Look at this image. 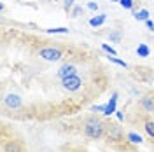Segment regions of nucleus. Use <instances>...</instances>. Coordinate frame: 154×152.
Wrapping results in <instances>:
<instances>
[{
	"label": "nucleus",
	"instance_id": "1a4fd4ad",
	"mask_svg": "<svg viewBox=\"0 0 154 152\" xmlns=\"http://www.w3.org/2000/svg\"><path fill=\"white\" fill-rule=\"evenodd\" d=\"M116 105H117V93H112L110 100H109V102H107V105H105V110H103V114H105V115L116 114V112H117V110H116Z\"/></svg>",
	"mask_w": 154,
	"mask_h": 152
},
{
	"label": "nucleus",
	"instance_id": "20e7f679",
	"mask_svg": "<svg viewBox=\"0 0 154 152\" xmlns=\"http://www.w3.org/2000/svg\"><path fill=\"white\" fill-rule=\"evenodd\" d=\"M82 86H84V82H82V79L79 75H72V77H67V79L61 81V87L65 91H68V93H77Z\"/></svg>",
	"mask_w": 154,
	"mask_h": 152
},
{
	"label": "nucleus",
	"instance_id": "6e6552de",
	"mask_svg": "<svg viewBox=\"0 0 154 152\" xmlns=\"http://www.w3.org/2000/svg\"><path fill=\"white\" fill-rule=\"evenodd\" d=\"M140 107L144 108L147 114H154V96L145 95L140 98Z\"/></svg>",
	"mask_w": 154,
	"mask_h": 152
},
{
	"label": "nucleus",
	"instance_id": "ddd939ff",
	"mask_svg": "<svg viewBox=\"0 0 154 152\" xmlns=\"http://www.w3.org/2000/svg\"><path fill=\"white\" fill-rule=\"evenodd\" d=\"M137 54L140 58H147L151 54V49H149V46H145V44H138L137 46Z\"/></svg>",
	"mask_w": 154,
	"mask_h": 152
},
{
	"label": "nucleus",
	"instance_id": "39448f33",
	"mask_svg": "<svg viewBox=\"0 0 154 152\" xmlns=\"http://www.w3.org/2000/svg\"><path fill=\"white\" fill-rule=\"evenodd\" d=\"M56 75L63 81V79H67V77H72V75H77V67L74 63H65V65H61V67L58 68Z\"/></svg>",
	"mask_w": 154,
	"mask_h": 152
},
{
	"label": "nucleus",
	"instance_id": "f03ea898",
	"mask_svg": "<svg viewBox=\"0 0 154 152\" xmlns=\"http://www.w3.org/2000/svg\"><path fill=\"white\" fill-rule=\"evenodd\" d=\"M105 138H107L110 143H114V145H119V143L126 142V140H125V131H123V128H121L119 124H114V123H107Z\"/></svg>",
	"mask_w": 154,
	"mask_h": 152
},
{
	"label": "nucleus",
	"instance_id": "5701e85b",
	"mask_svg": "<svg viewBox=\"0 0 154 152\" xmlns=\"http://www.w3.org/2000/svg\"><path fill=\"white\" fill-rule=\"evenodd\" d=\"M145 26H147V30L154 32V21L152 19H147V21H145Z\"/></svg>",
	"mask_w": 154,
	"mask_h": 152
},
{
	"label": "nucleus",
	"instance_id": "f257e3e1",
	"mask_svg": "<svg viewBox=\"0 0 154 152\" xmlns=\"http://www.w3.org/2000/svg\"><path fill=\"white\" fill-rule=\"evenodd\" d=\"M107 131V121L100 119L98 115H88L82 121V135L89 140H102L105 138Z\"/></svg>",
	"mask_w": 154,
	"mask_h": 152
},
{
	"label": "nucleus",
	"instance_id": "412c9836",
	"mask_svg": "<svg viewBox=\"0 0 154 152\" xmlns=\"http://www.w3.org/2000/svg\"><path fill=\"white\" fill-rule=\"evenodd\" d=\"M74 2H75V0H63V7H65V11H70V7L74 5Z\"/></svg>",
	"mask_w": 154,
	"mask_h": 152
},
{
	"label": "nucleus",
	"instance_id": "4468645a",
	"mask_svg": "<svg viewBox=\"0 0 154 152\" xmlns=\"http://www.w3.org/2000/svg\"><path fill=\"white\" fill-rule=\"evenodd\" d=\"M109 61H110V63H116V65H119V67H123V68H126L128 67V63H126V61H123V59H119V58H116V56H110V54H109Z\"/></svg>",
	"mask_w": 154,
	"mask_h": 152
},
{
	"label": "nucleus",
	"instance_id": "9b49d317",
	"mask_svg": "<svg viewBox=\"0 0 154 152\" xmlns=\"http://www.w3.org/2000/svg\"><path fill=\"white\" fill-rule=\"evenodd\" d=\"M149 16H151V14H149L147 9H140V11H137V12L133 14V18L137 19V21H144V23L147 21V19H151Z\"/></svg>",
	"mask_w": 154,
	"mask_h": 152
},
{
	"label": "nucleus",
	"instance_id": "0eeeda50",
	"mask_svg": "<svg viewBox=\"0 0 154 152\" xmlns=\"http://www.w3.org/2000/svg\"><path fill=\"white\" fill-rule=\"evenodd\" d=\"M2 150L4 152H25V145L19 140H4Z\"/></svg>",
	"mask_w": 154,
	"mask_h": 152
},
{
	"label": "nucleus",
	"instance_id": "393cba45",
	"mask_svg": "<svg viewBox=\"0 0 154 152\" xmlns=\"http://www.w3.org/2000/svg\"><path fill=\"white\" fill-rule=\"evenodd\" d=\"M110 2H119V0H110Z\"/></svg>",
	"mask_w": 154,
	"mask_h": 152
},
{
	"label": "nucleus",
	"instance_id": "f8f14e48",
	"mask_svg": "<svg viewBox=\"0 0 154 152\" xmlns=\"http://www.w3.org/2000/svg\"><path fill=\"white\" fill-rule=\"evenodd\" d=\"M144 129H145V133H147V136L154 138V119H147V121H145Z\"/></svg>",
	"mask_w": 154,
	"mask_h": 152
},
{
	"label": "nucleus",
	"instance_id": "b1692460",
	"mask_svg": "<svg viewBox=\"0 0 154 152\" xmlns=\"http://www.w3.org/2000/svg\"><path fill=\"white\" fill-rule=\"evenodd\" d=\"M116 115H117V119H119V121H121V123H123V121H125V115H123V112H116Z\"/></svg>",
	"mask_w": 154,
	"mask_h": 152
},
{
	"label": "nucleus",
	"instance_id": "423d86ee",
	"mask_svg": "<svg viewBox=\"0 0 154 152\" xmlns=\"http://www.w3.org/2000/svg\"><path fill=\"white\" fill-rule=\"evenodd\" d=\"M4 107H7L11 110H18V108L23 107V100H21L18 95H12V93H11V95H7L4 98Z\"/></svg>",
	"mask_w": 154,
	"mask_h": 152
},
{
	"label": "nucleus",
	"instance_id": "a211bd4d",
	"mask_svg": "<svg viewBox=\"0 0 154 152\" xmlns=\"http://www.w3.org/2000/svg\"><path fill=\"white\" fill-rule=\"evenodd\" d=\"M46 33H68V28H63V26H60V28H46Z\"/></svg>",
	"mask_w": 154,
	"mask_h": 152
},
{
	"label": "nucleus",
	"instance_id": "aec40b11",
	"mask_svg": "<svg viewBox=\"0 0 154 152\" xmlns=\"http://www.w3.org/2000/svg\"><path fill=\"white\" fill-rule=\"evenodd\" d=\"M81 12H82V7H79V5H75L70 16H72V18H77V16H81Z\"/></svg>",
	"mask_w": 154,
	"mask_h": 152
},
{
	"label": "nucleus",
	"instance_id": "6ab92c4d",
	"mask_svg": "<svg viewBox=\"0 0 154 152\" xmlns=\"http://www.w3.org/2000/svg\"><path fill=\"white\" fill-rule=\"evenodd\" d=\"M102 49H103L105 53H109L110 56H117V51H116L112 46H109V44H102Z\"/></svg>",
	"mask_w": 154,
	"mask_h": 152
},
{
	"label": "nucleus",
	"instance_id": "f3484780",
	"mask_svg": "<svg viewBox=\"0 0 154 152\" xmlns=\"http://www.w3.org/2000/svg\"><path fill=\"white\" fill-rule=\"evenodd\" d=\"M119 4H121V7L123 9H133V4H135V0H119Z\"/></svg>",
	"mask_w": 154,
	"mask_h": 152
},
{
	"label": "nucleus",
	"instance_id": "dca6fc26",
	"mask_svg": "<svg viewBox=\"0 0 154 152\" xmlns=\"http://www.w3.org/2000/svg\"><path fill=\"white\" fill-rule=\"evenodd\" d=\"M126 138H128L131 143H140V142H142V136H140V135H137V133H128V135H126Z\"/></svg>",
	"mask_w": 154,
	"mask_h": 152
},
{
	"label": "nucleus",
	"instance_id": "2eb2a0df",
	"mask_svg": "<svg viewBox=\"0 0 154 152\" xmlns=\"http://www.w3.org/2000/svg\"><path fill=\"white\" fill-rule=\"evenodd\" d=\"M121 38H123V35H121V32H110V35H109V40L110 42H121Z\"/></svg>",
	"mask_w": 154,
	"mask_h": 152
},
{
	"label": "nucleus",
	"instance_id": "9d476101",
	"mask_svg": "<svg viewBox=\"0 0 154 152\" xmlns=\"http://www.w3.org/2000/svg\"><path fill=\"white\" fill-rule=\"evenodd\" d=\"M105 21H107V14H98V16H93V18L89 19V26L98 28V26H102Z\"/></svg>",
	"mask_w": 154,
	"mask_h": 152
},
{
	"label": "nucleus",
	"instance_id": "4be33fe9",
	"mask_svg": "<svg viewBox=\"0 0 154 152\" xmlns=\"http://www.w3.org/2000/svg\"><path fill=\"white\" fill-rule=\"evenodd\" d=\"M88 9L89 11H98V4H96V2H88Z\"/></svg>",
	"mask_w": 154,
	"mask_h": 152
},
{
	"label": "nucleus",
	"instance_id": "7ed1b4c3",
	"mask_svg": "<svg viewBox=\"0 0 154 152\" xmlns=\"http://www.w3.org/2000/svg\"><path fill=\"white\" fill-rule=\"evenodd\" d=\"M38 56L44 61H60L63 58V51L54 46H48V47H40L38 49Z\"/></svg>",
	"mask_w": 154,
	"mask_h": 152
}]
</instances>
